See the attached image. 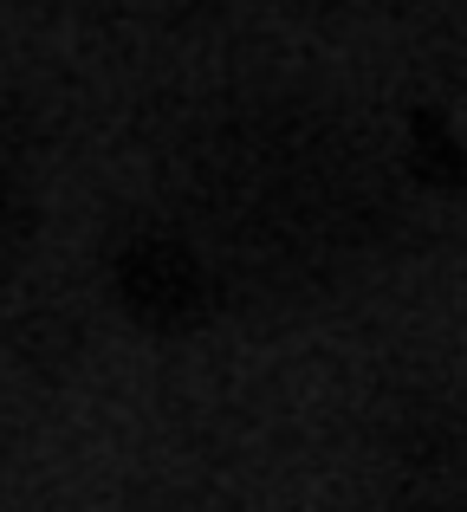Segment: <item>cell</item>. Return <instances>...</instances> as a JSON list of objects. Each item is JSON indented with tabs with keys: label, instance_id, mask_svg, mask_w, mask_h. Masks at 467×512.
<instances>
[{
	"label": "cell",
	"instance_id": "1",
	"mask_svg": "<svg viewBox=\"0 0 467 512\" xmlns=\"http://www.w3.org/2000/svg\"><path fill=\"white\" fill-rule=\"evenodd\" d=\"M208 208L215 234L247 266L312 279L364 240L370 182L325 124L273 117L247 124L228 150L208 156Z\"/></svg>",
	"mask_w": 467,
	"mask_h": 512
},
{
	"label": "cell",
	"instance_id": "2",
	"mask_svg": "<svg viewBox=\"0 0 467 512\" xmlns=\"http://www.w3.org/2000/svg\"><path fill=\"white\" fill-rule=\"evenodd\" d=\"M117 299L143 318V325H195L215 299V273L208 260L189 247V240H169V234H137L124 253H117Z\"/></svg>",
	"mask_w": 467,
	"mask_h": 512
},
{
	"label": "cell",
	"instance_id": "3",
	"mask_svg": "<svg viewBox=\"0 0 467 512\" xmlns=\"http://www.w3.org/2000/svg\"><path fill=\"white\" fill-rule=\"evenodd\" d=\"M20 240H26V208H20V195L0 182V266L20 253Z\"/></svg>",
	"mask_w": 467,
	"mask_h": 512
}]
</instances>
